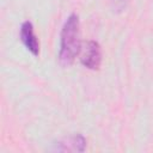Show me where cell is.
I'll list each match as a JSON object with an SVG mask.
<instances>
[{
    "instance_id": "cell-4",
    "label": "cell",
    "mask_w": 153,
    "mask_h": 153,
    "mask_svg": "<svg viewBox=\"0 0 153 153\" xmlns=\"http://www.w3.org/2000/svg\"><path fill=\"white\" fill-rule=\"evenodd\" d=\"M112 5H114V8L118 10V11H122L126 8V6L128 5L129 0H111Z\"/></svg>"
},
{
    "instance_id": "cell-3",
    "label": "cell",
    "mask_w": 153,
    "mask_h": 153,
    "mask_svg": "<svg viewBox=\"0 0 153 153\" xmlns=\"http://www.w3.org/2000/svg\"><path fill=\"white\" fill-rule=\"evenodd\" d=\"M20 39L24 44V47L33 55H39V42L37 39V36L33 31V25L30 20H25L20 25Z\"/></svg>"
},
{
    "instance_id": "cell-1",
    "label": "cell",
    "mask_w": 153,
    "mask_h": 153,
    "mask_svg": "<svg viewBox=\"0 0 153 153\" xmlns=\"http://www.w3.org/2000/svg\"><path fill=\"white\" fill-rule=\"evenodd\" d=\"M80 41V20L76 13L68 16L60 35V51L59 60L63 66H69L81 51Z\"/></svg>"
},
{
    "instance_id": "cell-2",
    "label": "cell",
    "mask_w": 153,
    "mask_h": 153,
    "mask_svg": "<svg viewBox=\"0 0 153 153\" xmlns=\"http://www.w3.org/2000/svg\"><path fill=\"white\" fill-rule=\"evenodd\" d=\"M80 62L84 67L96 71L102 63V48L97 41H87L81 45Z\"/></svg>"
}]
</instances>
